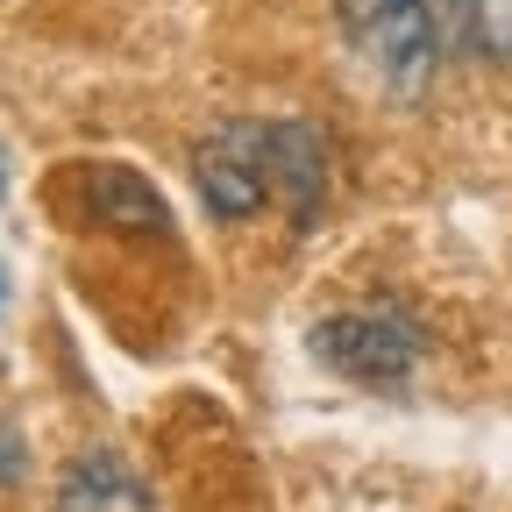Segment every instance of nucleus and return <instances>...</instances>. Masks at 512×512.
Here are the masks:
<instances>
[{"mask_svg": "<svg viewBox=\"0 0 512 512\" xmlns=\"http://www.w3.org/2000/svg\"><path fill=\"white\" fill-rule=\"evenodd\" d=\"M335 22L349 29V43L377 64V79L399 100L427 93L434 57H441V29L427 0H335Z\"/></svg>", "mask_w": 512, "mask_h": 512, "instance_id": "nucleus-1", "label": "nucleus"}, {"mask_svg": "<svg viewBox=\"0 0 512 512\" xmlns=\"http://www.w3.org/2000/svg\"><path fill=\"white\" fill-rule=\"evenodd\" d=\"M306 349L328 363L335 377H356V384H406L420 370V328L392 306H363V313H335L306 335Z\"/></svg>", "mask_w": 512, "mask_h": 512, "instance_id": "nucleus-2", "label": "nucleus"}, {"mask_svg": "<svg viewBox=\"0 0 512 512\" xmlns=\"http://www.w3.org/2000/svg\"><path fill=\"white\" fill-rule=\"evenodd\" d=\"M192 185L221 221H249L271 200V121H221L192 157Z\"/></svg>", "mask_w": 512, "mask_h": 512, "instance_id": "nucleus-3", "label": "nucleus"}, {"mask_svg": "<svg viewBox=\"0 0 512 512\" xmlns=\"http://www.w3.org/2000/svg\"><path fill=\"white\" fill-rule=\"evenodd\" d=\"M271 200L292 228H313L328 207V136L306 121H271Z\"/></svg>", "mask_w": 512, "mask_h": 512, "instance_id": "nucleus-4", "label": "nucleus"}, {"mask_svg": "<svg viewBox=\"0 0 512 512\" xmlns=\"http://www.w3.org/2000/svg\"><path fill=\"white\" fill-rule=\"evenodd\" d=\"M57 512H150L143 477L128 470L121 456L93 448V456H72L57 477Z\"/></svg>", "mask_w": 512, "mask_h": 512, "instance_id": "nucleus-5", "label": "nucleus"}, {"mask_svg": "<svg viewBox=\"0 0 512 512\" xmlns=\"http://www.w3.org/2000/svg\"><path fill=\"white\" fill-rule=\"evenodd\" d=\"M86 192H93V221H100V228H121V235H150V228L164 235V228H171L157 185L136 178V171H121V164L86 171Z\"/></svg>", "mask_w": 512, "mask_h": 512, "instance_id": "nucleus-6", "label": "nucleus"}, {"mask_svg": "<svg viewBox=\"0 0 512 512\" xmlns=\"http://www.w3.org/2000/svg\"><path fill=\"white\" fill-rule=\"evenodd\" d=\"M456 15H463V36L477 57L512 64V0H456Z\"/></svg>", "mask_w": 512, "mask_h": 512, "instance_id": "nucleus-7", "label": "nucleus"}, {"mask_svg": "<svg viewBox=\"0 0 512 512\" xmlns=\"http://www.w3.org/2000/svg\"><path fill=\"white\" fill-rule=\"evenodd\" d=\"M0 484H22V434L8 427V413H0Z\"/></svg>", "mask_w": 512, "mask_h": 512, "instance_id": "nucleus-8", "label": "nucleus"}]
</instances>
